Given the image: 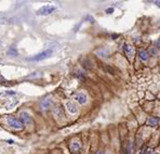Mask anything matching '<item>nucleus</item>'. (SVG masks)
<instances>
[{"mask_svg":"<svg viewBox=\"0 0 160 154\" xmlns=\"http://www.w3.org/2000/svg\"><path fill=\"white\" fill-rule=\"evenodd\" d=\"M20 119L23 123V125H29L32 123V117L27 112H22L20 114Z\"/></svg>","mask_w":160,"mask_h":154,"instance_id":"obj_6","label":"nucleus"},{"mask_svg":"<svg viewBox=\"0 0 160 154\" xmlns=\"http://www.w3.org/2000/svg\"><path fill=\"white\" fill-rule=\"evenodd\" d=\"M96 154H103V153H102V152H97Z\"/></svg>","mask_w":160,"mask_h":154,"instance_id":"obj_22","label":"nucleus"},{"mask_svg":"<svg viewBox=\"0 0 160 154\" xmlns=\"http://www.w3.org/2000/svg\"><path fill=\"white\" fill-rule=\"evenodd\" d=\"M103 70L105 71L106 73L110 74V75H115V70L113 67H110L109 65H106V64H103Z\"/></svg>","mask_w":160,"mask_h":154,"instance_id":"obj_14","label":"nucleus"},{"mask_svg":"<svg viewBox=\"0 0 160 154\" xmlns=\"http://www.w3.org/2000/svg\"><path fill=\"white\" fill-rule=\"evenodd\" d=\"M75 100L77 101L79 104H85L87 101H88V97L85 96V93L80 92V93H77L75 96Z\"/></svg>","mask_w":160,"mask_h":154,"instance_id":"obj_10","label":"nucleus"},{"mask_svg":"<svg viewBox=\"0 0 160 154\" xmlns=\"http://www.w3.org/2000/svg\"><path fill=\"white\" fill-rule=\"evenodd\" d=\"M118 36H119L118 34H114V35H113V36H111V37H113V39H115V38H117Z\"/></svg>","mask_w":160,"mask_h":154,"instance_id":"obj_18","label":"nucleus"},{"mask_svg":"<svg viewBox=\"0 0 160 154\" xmlns=\"http://www.w3.org/2000/svg\"><path fill=\"white\" fill-rule=\"evenodd\" d=\"M157 43H158V46H160V39L158 40V41H157Z\"/></svg>","mask_w":160,"mask_h":154,"instance_id":"obj_21","label":"nucleus"},{"mask_svg":"<svg viewBox=\"0 0 160 154\" xmlns=\"http://www.w3.org/2000/svg\"><path fill=\"white\" fill-rule=\"evenodd\" d=\"M69 149H70V152L73 154H77L81 149V143L78 139H74L69 144Z\"/></svg>","mask_w":160,"mask_h":154,"instance_id":"obj_4","label":"nucleus"},{"mask_svg":"<svg viewBox=\"0 0 160 154\" xmlns=\"http://www.w3.org/2000/svg\"><path fill=\"white\" fill-rule=\"evenodd\" d=\"M54 11H55V7L52 6V4H46V6H42L41 8H39L38 10L36 11V14L41 16H47V15H50L52 14Z\"/></svg>","mask_w":160,"mask_h":154,"instance_id":"obj_2","label":"nucleus"},{"mask_svg":"<svg viewBox=\"0 0 160 154\" xmlns=\"http://www.w3.org/2000/svg\"><path fill=\"white\" fill-rule=\"evenodd\" d=\"M128 151H129V154L132 152V142L131 141H129V143H128Z\"/></svg>","mask_w":160,"mask_h":154,"instance_id":"obj_17","label":"nucleus"},{"mask_svg":"<svg viewBox=\"0 0 160 154\" xmlns=\"http://www.w3.org/2000/svg\"><path fill=\"white\" fill-rule=\"evenodd\" d=\"M155 4H157V7H160V2H159V1H156V2H155Z\"/></svg>","mask_w":160,"mask_h":154,"instance_id":"obj_20","label":"nucleus"},{"mask_svg":"<svg viewBox=\"0 0 160 154\" xmlns=\"http://www.w3.org/2000/svg\"><path fill=\"white\" fill-rule=\"evenodd\" d=\"M158 123H159V119L155 116H149V117L147 118V121H146V124L147 126H149V127H156L158 125Z\"/></svg>","mask_w":160,"mask_h":154,"instance_id":"obj_11","label":"nucleus"},{"mask_svg":"<svg viewBox=\"0 0 160 154\" xmlns=\"http://www.w3.org/2000/svg\"><path fill=\"white\" fill-rule=\"evenodd\" d=\"M108 53H109V52H108V50H106V49H100V50L96 51V54L100 57H107Z\"/></svg>","mask_w":160,"mask_h":154,"instance_id":"obj_13","label":"nucleus"},{"mask_svg":"<svg viewBox=\"0 0 160 154\" xmlns=\"http://www.w3.org/2000/svg\"><path fill=\"white\" fill-rule=\"evenodd\" d=\"M39 106L42 111H46V110H48V109H50L52 106V100L50 98H44V99L40 101Z\"/></svg>","mask_w":160,"mask_h":154,"instance_id":"obj_5","label":"nucleus"},{"mask_svg":"<svg viewBox=\"0 0 160 154\" xmlns=\"http://www.w3.org/2000/svg\"><path fill=\"white\" fill-rule=\"evenodd\" d=\"M123 51H125V55L128 57V59L131 60L132 57H133V54H134V48H133L131 45H129V43H125V46H123Z\"/></svg>","mask_w":160,"mask_h":154,"instance_id":"obj_7","label":"nucleus"},{"mask_svg":"<svg viewBox=\"0 0 160 154\" xmlns=\"http://www.w3.org/2000/svg\"><path fill=\"white\" fill-rule=\"evenodd\" d=\"M52 55V50H44L42 52H40V53L36 54L34 57H28L27 59V61H34V62H38V61H42V60H46L48 57H50Z\"/></svg>","mask_w":160,"mask_h":154,"instance_id":"obj_3","label":"nucleus"},{"mask_svg":"<svg viewBox=\"0 0 160 154\" xmlns=\"http://www.w3.org/2000/svg\"><path fill=\"white\" fill-rule=\"evenodd\" d=\"M66 109H67V111L69 112L70 114H76V113L78 112L77 105H76L73 101H67V102H66Z\"/></svg>","mask_w":160,"mask_h":154,"instance_id":"obj_8","label":"nucleus"},{"mask_svg":"<svg viewBox=\"0 0 160 154\" xmlns=\"http://www.w3.org/2000/svg\"><path fill=\"white\" fill-rule=\"evenodd\" d=\"M13 142H14V141H13V140H8V143L12 144V143H13Z\"/></svg>","mask_w":160,"mask_h":154,"instance_id":"obj_19","label":"nucleus"},{"mask_svg":"<svg viewBox=\"0 0 160 154\" xmlns=\"http://www.w3.org/2000/svg\"><path fill=\"white\" fill-rule=\"evenodd\" d=\"M53 114H54V116L56 118H59V119L64 118V111H63V108L60 106V105H56V106L53 109Z\"/></svg>","mask_w":160,"mask_h":154,"instance_id":"obj_9","label":"nucleus"},{"mask_svg":"<svg viewBox=\"0 0 160 154\" xmlns=\"http://www.w3.org/2000/svg\"><path fill=\"white\" fill-rule=\"evenodd\" d=\"M7 123L11 128L16 129V130H21V129H23V127H24L23 123L21 122V119L18 117H15V116H8Z\"/></svg>","mask_w":160,"mask_h":154,"instance_id":"obj_1","label":"nucleus"},{"mask_svg":"<svg viewBox=\"0 0 160 154\" xmlns=\"http://www.w3.org/2000/svg\"><path fill=\"white\" fill-rule=\"evenodd\" d=\"M148 52L145 50V49H141V50L139 51V57H140V60L143 62H146L147 60H148Z\"/></svg>","mask_w":160,"mask_h":154,"instance_id":"obj_12","label":"nucleus"},{"mask_svg":"<svg viewBox=\"0 0 160 154\" xmlns=\"http://www.w3.org/2000/svg\"><path fill=\"white\" fill-rule=\"evenodd\" d=\"M105 12H106L107 14H111V13L114 12V8H108V9L105 10Z\"/></svg>","mask_w":160,"mask_h":154,"instance_id":"obj_16","label":"nucleus"},{"mask_svg":"<svg viewBox=\"0 0 160 154\" xmlns=\"http://www.w3.org/2000/svg\"><path fill=\"white\" fill-rule=\"evenodd\" d=\"M18 50L15 49V48H11L8 50V54H10V55H18Z\"/></svg>","mask_w":160,"mask_h":154,"instance_id":"obj_15","label":"nucleus"}]
</instances>
